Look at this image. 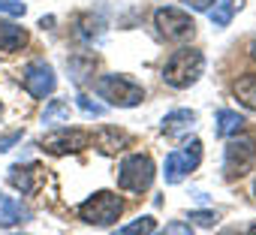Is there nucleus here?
Listing matches in <instances>:
<instances>
[{"mask_svg": "<svg viewBox=\"0 0 256 235\" xmlns=\"http://www.w3.org/2000/svg\"><path fill=\"white\" fill-rule=\"evenodd\" d=\"M202 72H205V54L199 48H178L163 64V82L169 88H178V90L196 84Z\"/></svg>", "mask_w": 256, "mask_h": 235, "instance_id": "obj_1", "label": "nucleus"}, {"mask_svg": "<svg viewBox=\"0 0 256 235\" xmlns=\"http://www.w3.org/2000/svg\"><path fill=\"white\" fill-rule=\"evenodd\" d=\"M96 96L118 108H133L145 100V88L124 72H108V76L96 78Z\"/></svg>", "mask_w": 256, "mask_h": 235, "instance_id": "obj_2", "label": "nucleus"}, {"mask_svg": "<svg viewBox=\"0 0 256 235\" xmlns=\"http://www.w3.org/2000/svg\"><path fill=\"white\" fill-rule=\"evenodd\" d=\"M154 160L148 154H130L118 166V187L126 193H145L154 184Z\"/></svg>", "mask_w": 256, "mask_h": 235, "instance_id": "obj_3", "label": "nucleus"}, {"mask_svg": "<svg viewBox=\"0 0 256 235\" xmlns=\"http://www.w3.org/2000/svg\"><path fill=\"white\" fill-rule=\"evenodd\" d=\"M120 211H124V205H120V199L112 190H96L90 199H84L76 208V214L84 223H90V226H112L120 217Z\"/></svg>", "mask_w": 256, "mask_h": 235, "instance_id": "obj_4", "label": "nucleus"}, {"mask_svg": "<svg viewBox=\"0 0 256 235\" xmlns=\"http://www.w3.org/2000/svg\"><path fill=\"white\" fill-rule=\"evenodd\" d=\"M256 163V142L250 136H232L223 148V175L226 178H244Z\"/></svg>", "mask_w": 256, "mask_h": 235, "instance_id": "obj_5", "label": "nucleus"}, {"mask_svg": "<svg viewBox=\"0 0 256 235\" xmlns=\"http://www.w3.org/2000/svg\"><path fill=\"white\" fill-rule=\"evenodd\" d=\"M199 163H202V142H199V139H190L187 145L175 148V151L166 157V166H163L166 184H181Z\"/></svg>", "mask_w": 256, "mask_h": 235, "instance_id": "obj_6", "label": "nucleus"}, {"mask_svg": "<svg viewBox=\"0 0 256 235\" xmlns=\"http://www.w3.org/2000/svg\"><path fill=\"white\" fill-rule=\"evenodd\" d=\"M154 24H157L160 36H166L172 42H184V40H190L196 34L193 18L187 12H181V10H172V6H160L154 12Z\"/></svg>", "mask_w": 256, "mask_h": 235, "instance_id": "obj_7", "label": "nucleus"}, {"mask_svg": "<svg viewBox=\"0 0 256 235\" xmlns=\"http://www.w3.org/2000/svg\"><path fill=\"white\" fill-rule=\"evenodd\" d=\"M90 145V136L84 130H70V127H60L48 136L40 139V148L52 157H64V154H78Z\"/></svg>", "mask_w": 256, "mask_h": 235, "instance_id": "obj_8", "label": "nucleus"}, {"mask_svg": "<svg viewBox=\"0 0 256 235\" xmlns=\"http://www.w3.org/2000/svg\"><path fill=\"white\" fill-rule=\"evenodd\" d=\"M22 82H24L28 94H30V96H36V100L52 96V94H54V88H58L54 70H52L46 60H34V64H28V66H24V72H22Z\"/></svg>", "mask_w": 256, "mask_h": 235, "instance_id": "obj_9", "label": "nucleus"}, {"mask_svg": "<svg viewBox=\"0 0 256 235\" xmlns=\"http://www.w3.org/2000/svg\"><path fill=\"white\" fill-rule=\"evenodd\" d=\"M30 220H34V211H30L28 205H22L18 199L0 193V226H4V229H12V226L30 223Z\"/></svg>", "mask_w": 256, "mask_h": 235, "instance_id": "obj_10", "label": "nucleus"}, {"mask_svg": "<svg viewBox=\"0 0 256 235\" xmlns=\"http://www.w3.org/2000/svg\"><path fill=\"white\" fill-rule=\"evenodd\" d=\"M42 166L36 163H28V166H12L10 169V184L22 193H36L40 190V181H42Z\"/></svg>", "mask_w": 256, "mask_h": 235, "instance_id": "obj_11", "label": "nucleus"}, {"mask_svg": "<svg viewBox=\"0 0 256 235\" xmlns=\"http://www.w3.org/2000/svg\"><path fill=\"white\" fill-rule=\"evenodd\" d=\"M193 127H196V112H190V108H175V112H169V114L163 118V124H160L163 136H184V133H190Z\"/></svg>", "mask_w": 256, "mask_h": 235, "instance_id": "obj_12", "label": "nucleus"}, {"mask_svg": "<svg viewBox=\"0 0 256 235\" xmlns=\"http://www.w3.org/2000/svg\"><path fill=\"white\" fill-rule=\"evenodd\" d=\"M94 145H96L102 154H118V151H124L126 145H130V136H126L124 130H114V127H102V130L94 136Z\"/></svg>", "mask_w": 256, "mask_h": 235, "instance_id": "obj_13", "label": "nucleus"}, {"mask_svg": "<svg viewBox=\"0 0 256 235\" xmlns=\"http://www.w3.org/2000/svg\"><path fill=\"white\" fill-rule=\"evenodd\" d=\"M28 46V30L12 24V22H0V52H22Z\"/></svg>", "mask_w": 256, "mask_h": 235, "instance_id": "obj_14", "label": "nucleus"}, {"mask_svg": "<svg viewBox=\"0 0 256 235\" xmlns=\"http://www.w3.org/2000/svg\"><path fill=\"white\" fill-rule=\"evenodd\" d=\"M102 22L100 18H94V16H78L76 18V28H72V34L84 42V46H94V42H100L102 40Z\"/></svg>", "mask_w": 256, "mask_h": 235, "instance_id": "obj_15", "label": "nucleus"}, {"mask_svg": "<svg viewBox=\"0 0 256 235\" xmlns=\"http://www.w3.org/2000/svg\"><path fill=\"white\" fill-rule=\"evenodd\" d=\"M241 130H244V118H241L238 112H232V108H220V112H217V136L232 139V136H238Z\"/></svg>", "mask_w": 256, "mask_h": 235, "instance_id": "obj_16", "label": "nucleus"}, {"mask_svg": "<svg viewBox=\"0 0 256 235\" xmlns=\"http://www.w3.org/2000/svg\"><path fill=\"white\" fill-rule=\"evenodd\" d=\"M232 94H235V100H238L244 108L256 112V76H241V78L232 84Z\"/></svg>", "mask_w": 256, "mask_h": 235, "instance_id": "obj_17", "label": "nucleus"}, {"mask_svg": "<svg viewBox=\"0 0 256 235\" xmlns=\"http://www.w3.org/2000/svg\"><path fill=\"white\" fill-rule=\"evenodd\" d=\"M241 6H244V0H223V4H214V6L208 10L211 24H214V28H226V24L232 22V16H235Z\"/></svg>", "mask_w": 256, "mask_h": 235, "instance_id": "obj_18", "label": "nucleus"}, {"mask_svg": "<svg viewBox=\"0 0 256 235\" xmlns=\"http://www.w3.org/2000/svg\"><path fill=\"white\" fill-rule=\"evenodd\" d=\"M154 232H157V220H154L151 214H142V217H136L133 223L114 229V235H154Z\"/></svg>", "mask_w": 256, "mask_h": 235, "instance_id": "obj_19", "label": "nucleus"}, {"mask_svg": "<svg viewBox=\"0 0 256 235\" xmlns=\"http://www.w3.org/2000/svg\"><path fill=\"white\" fill-rule=\"evenodd\" d=\"M66 64H70V72H72V82H76V84H84V82L94 76V66H96L94 58H82V54L70 58Z\"/></svg>", "mask_w": 256, "mask_h": 235, "instance_id": "obj_20", "label": "nucleus"}, {"mask_svg": "<svg viewBox=\"0 0 256 235\" xmlns=\"http://www.w3.org/2000/svg\"><path fill=\"white\" fill-rule=\"evenodd\" d=\"M70 118V106L64 100H52L42 112V124H58V121H66Z\"/></svg>", "mask_w": 256, "mask_h": 235, "instance_id": "obj_21", "label": "nucleus"}, {"mask_svg": "<svg viewBox=\"0 0 256 235\" xmlns=\"http://www.w3.org/2000/svg\"><path fill=\"white\" fill-rule=\"evenodd\" d=\"M190 223H196V226H214V220H217V214L214 211H190V217H187Z\"/></svg>", "mask_w": 256, "mask_h": 235, "instance_id": "obj_22", "label": "nucleus"}, {"mask_svg": "<svg viewBox=\"0 0 256 235\" xmlns=\"http://www.w3.org/2000/svg\"><path fill=\"white\" fill-rule=\"evenodd\" d=\"M0 12H4V16H24L28 6L18 4V0H0Z\"/></svg>", "mask_w": 256, "mask_h": 235, "instance_id": "obj_23", "label": "nucleus"}, {"mask_svg": "<svg viewBox=\"0 0 256 235\" xmlns=\"http://www.w3.org/2000/svg\"><path fill=\"white\" fill-rule=\"evenodd\" d=\"M78 108H82L84 114H94V118H102V114H106V108H102L100 102H90L88 96H78Z\"/></svg>", "mask_w": 256, "mask_h": 235, "instance_id": "obj_24", "label": "nucleus"}, {"mask_svg": "<svg viewBox=\"0 0 256 235\" xmlns=\"http://www.w3.org/2000/svg\"><path fill=\"white\" fill-rule=\"evenodd\" d=\"M181 4L190 6V10H196V12H208V10L217 4V0H181Z\"/></svg>", "mask_w": 256, "mask_h": 235, "instance_id": "obj_25", "label": "nucleus"}, {"mask_svg": "<svg viewBox=\"0 0 256 235\" xmlns=\"http://www.w3.org/2000/svg\"><path fill=\"white\" fill-rule=\"evenodd\" d=\"M163 235H193V229H190L187 223H169Z\"/></svg>", "mask_w": 256, "mask_h": 235, "instance_id": "obj_26", "label": "nucleus"}, {"mask_svg": "<svg viewBox=\"0 0 256 235\" xmlns=\"http://www.w3.org/2000/svg\"><path fill=\"white\" fill-rule=\"evenodd\" d=\"M16 142H22V133L16 130V133H10V136H0V151H10Z\"/></svg>", "mask_w": 256, "mask_h": 235, "instance_id": "obj_27", "label": "nucleus"}, {"mask_svg": "<svg viewBox=\"0 0 256 235\" xmlns=\"http://www.w3.org/2000/svg\"><path fill=\"white\" fill-rule=\"evenodd\" d=\"M250 54H253V60H256V40H253V46H250Z\"/></svg>", "mask_w": 256, "mask_h": 235, "instance_id": "obj_28", "label": "nucleus"}, {"mask_svg": "<svg viewBox=\"0 0 256 235\" xmlns=\"http://www.w3.org/2000/svg\"><path fill=\"white\" fill-rule=\"evenodd\" d=\"M220 235H238V232H235V229H223Z\"/></svg>", "mask_w": 256, "mask_h": 235, "instance_id": "obj_29", "label": "nucleus"}, {"mask_svg": "<svg viewBox=\"0 0 256 235\" xmlns=\"http://www.w3.org/2000/svg\"><path fill=\"white\" fill-rule=\"evenodd\" d=\"M247 235H256V226H250V232H247Z\"/></svg>", "mask_w": 256, "mask_h": 235, "instance_id": "obj_30", "label": "nucleus"}, {"mask_svg": "<svg viewBox=\"0 0 256 235\" xmlns=\"http://www.w3.org/2000/svg\"><path fill=\"white\" fill-rule=\"evenodd\" d=\"M253 193H256V184H253Z\"/></svg>", "mask_w": 256, "mask_h": 235, "instance_id": "obj_31", "label": "nucleus"}]
</instances>
